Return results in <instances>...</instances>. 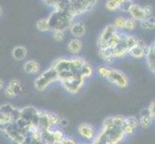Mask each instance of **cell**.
Listing matches in <instances>:
<instances>
[{"label": "cell", "instance_id": "6da1fadb", "mask_svg": "<svg viewBox=\"0 0 155 144\" xmlns=\"http://www.w3.org/2000/svg\"><path fill=\"white\" fill-rule=\"evenodd\" d=\"M46 5L55 11L67 13L73 18L92 10L97 0H42Z\"/></svg>", "mask_w": 155, "mask_h": 144}, {"label": "cell", "instance_id": "7a4b0ae2", "mask_svg": "<svg viewBox=\"0 0 155 144\" xmlns=\"http://www.w3.org/2000/svg\"><path fill=\"white\" fill-rule=\"evenodd\" d=\"M46 19L48 21L50 30L64 32L66 29L71 27L73 18L68 14L67 13L54 10V12H52L51 14Z\"/></svg>", "mask_w": 155, "mask_h": 144}, {"label": "cell", "instance_id": "3957f363", "mask_svg": "<svg viewBox=\"0 0 155 144\" xmlns=\"http://www.w3.org/2000/svg\"><path fill=\"white\" fill-rule=\"evenodd\" d=\"M20 118V110L11 105L0 107V130H5L8 126L15 123Z\"/></svg>", "mask_w": 155, "mask_h": 144}, {"label": "cell", "instance_id": "277c9868", "mask_svg": "<svg viewBox=\"0 0 155 144\" xmlns=\"http://www.w3.org/2000/svg\"><path fill=\"white\" fill-rule=\"evenodd\" d=\"M56 81H58V73L54 67H50L37 77L35 80V88L39 91H44Z\"/></svg>", "mask_w": 155, "mask_h": 144}, {"label": "cell", "instance_id": "5b68a950", "mask_svg": "<svg viewBox=\"0 0 155 144\" xmlns=\"http://www.w3.org/2000/svg\"><path fill=\"white\" fill-rule=\"evenodd\" d=\"M84 81H85V78H83L77 72L74 74L71 78L65 80V81H62L61 84H62V87L65 88L68 92L75 94V93H78L80 88L84 86Z\"/></svg>", "mask_w": 155, "mask_h": 144}, {"label": "cell", "instance_id": "8992f818", "mask_svg": "<svg viewBox=\"0 0 155 144\" xmlns=\"http://www.w3.org/2000/svg\"><path fill=\"white\" fill-rule=\"evenodd\" d=\"M107 80H108L111 84H113L116 87L120 88H125L128 87V85H129V80H128L125 74L122 71L117 70V69H114V68L111 69V72L109 74L108 78H107Z\"/></svg>", "mask_w": 155, "mask_h": 144}, {"label": "cell", "instance_id": "52a82bcc", "mask_svg": "<svg viewBox=\"0 0 155 144\" xmlns=\"http://www.w3.org/2000/svg\"><path fill=\"white\" fill-rule=\"evenodd\" d=\"M147 45H146V42L142 40H137V43L135 46H133L131 49L128 51V54L135 59H142L146 56L147 51Z\"/></svg>", "mask_w": 155, "mask_h": 144}, {"label": "cell", "instance_id": "ba28073f", "mask_svg": "<svg viewBox=\"0 0 155 144\" xmlns=\"http://www.w3.org/2000/svg\"><path fill=\"white\" fill-rule=\"evenodd\" d=\"M117 32V29L114 26V24H109L103 29V31L101 32V34L99 35V38L97 40V45L99 48H102L103 45L105 44V42L108 40L112 36H113Z\"/></svg>", "mask_w": 155, "mask_h": 144}, {"label": "cell", "instance_id": "9c48e42d", "mask_svg": "<svg viewBox=\"0 0 155 144\" xmlns=\"http://www.w3.org/2000/svg\"><path fill=\"white\" fill-rule=\"evenodd\" d=\"M78 133L83 138L87 140H93L95 136V131L94 127L87 123H83L78 127Z\"/></svg>", "mask_w": 155, "mask_h": 144}, {"label": "cell", "instance_id": "30bf717a", "mask_svg": "<svg viewBox=\"0 0 155 144\" xmlns=\"http://www.w3.org/2000/svg\"><path fill=\"white\" fill-rule=\"evenodd\" d=\"M128 13L130 14L131 18L134 19L135 21H141L146 18V15L143 14V8L141 6H139L137 4H131V6L128 10Z\"/></svg>", "mask_w": 155, "mask_h": 144}, {"label": "cell", "instance_id": "8fae6325", "mask_svg": "<svg viewBox=\"0 0 155 144\" xmlns=\"http://www.w3.org/2000/svg\"><path fill=\"white\" fill-rule=\"evenodd\" d=\"M21 90H22V88L20 87L19 81H18V80H12L9 84L8 88L5 90V94L9 96V97H14V96L20 94Z\"/></svg>", "mask_w": 155, "mask_h": 144}, {"label": "cell", "instance_id": "7c38bea8", "mask_svg": "<svg viewBox=\"0 0 155 144\" xmlns=\"http://www.w3.org/2000/svg\"><path fill=\"white\" fill-rule=\"evenodd\" d=\"M146 56H147V66L154 73L155 72V44H154V42H152L150 45H148Z\"/></svg>", "mask_w": 155, "mask_h": 144}, {"label": "cell", "instance_id": "4fadbf2b", "mask_svg": "<svg viewBox=\"0 0 155 144\" xmlns=\"http://www.w3.org/2000/svg\"><path fill=\"white\" fill-rule=\"evenodd\" d=\"M139 120V124H140L143 128H149L152 124V121H153V118L150 116L149 114V111L147 109H143L140 113V119Z\"/></svg>", "mask_w": 155, "mask_h": 144}, {"label": "cell", "instance_id": "5bb4252c", "mask_svg": "<svg viewBox=\"0 0 155 144\" xmlns=\"http://www.w3.org/2000/svg\"><path fill=\"white\" fill-rule=\"evenodd\" d=\"M69 29H71V33L77 38H80V37H82L85 35V33H86V28H85V25L83 22H75L71 25V27H69Z\"/></svg>", "mask_w": 155, "mask_h": 144}, {"label": "cell", "instance_id": "9a60e30c", "mask_svg": "<svg viewBox=\"0 0 155 144\" xmlns=\"http://www.w3.org/2000/svg\"><path fill=\"white\" fill-rule=\"evenodd\" d=\"M122 38V34L119 33V32H116V33L111 37V38L105 42V44L103 45L102 48H108V49H113V48L119 43ZM102 48H99V49H102Z\"/></svg>", "mask_w": 155, "mask_h": 144}, {"label": "cell", "instance_id": "2e32d148", "mask_svg": "<svg viewBox=\"0 0 155 144\" xmlns=\"http://www.w3.org/2000/svg\"><path fill=\"white\" fill-rule=\"evenodd\" d=\"M23 70L27 74H37L40 72V65L35 61H28L24 63Z\"/></svg>", "mask_w": 155, "mask_h": 144}, {"label": "cell", "instance_id": "e0dca14e", "mask_svg": "<svg viewBox=\"0 0 155 144\" xmlns=\"http://www.w3.org/2000/svg\"><path fill=\"white\" fill-rule=\"evenodd\" d=\"M68 51L71 53V54L74 55H77L78 53H80L82 49V42L80 40L78 39H73L71 41L68 42Z\"/></svg>", "mask_w": 155, "mask_h": 144}, {"label": "cell", "instance_id": "ac0fdd59", "mask_svg": "<svg viewBox=\"0 0 155 144\" xmlns=\"http://www.w3.org/2000/svg\"><path fill=\"white\" fill-rule=\"evenodd\" d=\"M26 55H27V50H26V48L24 46H17L12 51V56L17 61L24 60Z\"/></svg>", "mask_w": 155, "mask_h": 144}, {"label": "cell", "instance_id": "d6986e66", "mask_svg": "<svg viewBox=\"0 0 155 144\" xmlns=\"http://www.w3.org/2000/svg\"><path fill=\"white\" fill-rule=\"evenodd\" d=\"M78 73L81 75L83 78L86 77H90L93 75V66H91V63L89 62H85V65L80 68V70L78 71Z\"/></svg>", "mask_w": 155, "mask_h": 144}, {"label": "cell", "instance_id": "ffe728a7", "mask_svg": "<svg viewBox=\"0 0 155 144\" xmlns=\"http://www.w3.org/2000/svg\"><path fill=\"white\" fill-rule=\"evenodd\" d=\"M30 140L33 144L41 143L42 142V132L38 129L30 133Z\"/></svg>", "mask_w": 155, "mask_h": 144}, {"label": "cell", "instance_id": "44dd1931", "mask_svg": "<svg viewBox=\"0 0 155 144\" xmlns=\"http://www.w3.org/2000/svg\"><path fill=\"white\" fill-rule=\"evenodd\" d=\"M135 129H136V127L133 126L132 124H130L129 122L126 121V120H124V124L120 126V130H121V132L124 133L125 136L132 135L133 133L135 132Z\"/></svg>", "mask_w": 155, "mask_h": 144}, {"label": "cell", "instance_id": "7402d4cb", "mask_svg": "<svg viewBox=\"0 0 155 144\" xmlns=\"http://www.w3.org/2000/svg\"><path fill=\"white\" fill-rule=\"evenodd\" d=\"M141 27L145 30H153L155 27L154 18L149 17V18H146L143 20H142L141 21Z\"/></svg>", "mask_w": 155, "mask_h": 144}, {"label": "cell", "instance_id": "603a6c76", "mask_svg": "<svg viewBox=\"0 0 155 144\" xmlns=\"http://www.w3.org/2000/svg\"><path fill=\"white\" fill-rule=\"evenodd\" d=\"M85 62H86V61H85L83 58H72L71 59L72 67L76 72L80 70V68L85 65Z\"/></svg>", "mask_w": 155, "mask_h": 144}, {"label": "cell", "instance_id": "cb8c5ba5", "mask_svg": "<svg viewBox=\"0 0 155 144\" xmlns=\"http://www.w3.org/2000/svg\"><path fill=\"white\" fill-rule=\"evenodd\" d=\"M47 116H48V122L50 127L52 126H57L60 124L61 121V117L56 114H52V113H47Z\"/></svg>", "mask_w": 155, "mask_h": 144}, {"label": "cell", "instance_id": "d4e9b609", "mask_svg": "<svg viewBox=\"0 0 155 144\" xmlns=\"http://www.w3.org/2000/svg\"><path fill=\"white\" fill-rule=\"evenodd\" d=\"M37 29L41 32H46L49 31V25H48V21L46 18H41L40 19L38 22H37Z\"/></svg>", "mask_w": 155, "mask_h": 144}, {"label": "cell", "instance_id": "484cf974", "mask_svg": "<svg viewBox=\"0 0 155 144\" xmlns=\"http://www.w3.org/2000/svg\"><path fill=\"white\" fill-rule=\"evenodd\" d=\"M111 67H108L106 66H100L97 67V74L101 78H105L107 79L109 76V74L111 72Z\"/></svg>", "mask_w": 155, "mask_h": 144}, {"label": "cell", "instance_id": "4316f807", "mask_svg": "<svg viewBox=\"0 0 155 144\" xmlns=\"http://www.w3.org/2000/svg\"><path fill=\"white\" fill-rule=\"evenodd\" d=\"M51 135L55 143H60V141L63 139V137L65 136L63 132L60 130H51Z\"/></svg>", "mask_w": 155, "mask_h": 144}, {"label": "cell", "instance_id": "83f0119b", "mask_svg": "<svg viewBox=\"0 0 155 144\" xmlns=\"http://www.w3.org/2000/svg\"><path fill=\"white\" fill-rule=\"evenodd\" d=\"M125 20H126V18H124V17L117 18L115 19V22H114V26L116 27V29H122V28H124Z\"/></svg>", "mask_w": 155, "mask_h": 144}, {"label": "cell", "instance_id": "f1b7e54d", "mask_svg": "<svg viewBox=\"0 0 155 144\" xmlns=\"http://www.w3.org/2000/svg\"><path fill=\"white\" fill-rule=\"evenodd\" d=\"M137 38H135L134 36H126V39H125V42H126V45L128 47V49H131L133 46H135L137 43Z\"/></svg>", "mask_w": 155, "mask_h": 144}, {"label": "cell", "instance_id": "f546056e", "mask_svg": "<svg viewBox=\"0 0 155 144\" xmlns=\"http://www.w3.org/2000/svg\"><path fill=\"white\" fill-rule=\"evenodd\" d=\"M125 120V117L122 115H116L113 117V124L115 127L120 128V126L124 124V122Z\"/></svg>", "mask_w": 155, "mask_h": 144}, {"label": "cell", "instance_id": "4dcf8cb0", "mask_svg": "<svg viewBox=\"0 0 155 144\" xmlns=\"http://www.w3.org/2000/svg\"><path fill=\"white\" fill-rule=\"evenodd\" d=\"M136 21L134 19H132V18H126L125 20V25H124V28L127 29V30H134L136 28Z\"/></svg>", "mask_w": 155, "mask_h": 144}, {"label": "cell", "instance_id": "1f68e13d", "mask_svg": "<svg viewBox=\"0 0 155 144\" xmlns=\"http://www.w3.org/2000/svg\"><path fill=\"white\" fill-rule=\"evenodd\" d=\"M106 8L109 11H116L120 8V6L114 1V0H108V1L106 2Z\"/></svg>", "mask_w": 155, "mask_h": 144}, {"label": "cell", "instance_id": "d6a6232c", "mask_svg": "<svg viewBox=\"0 0 155 144\" xmlns=\"http://www.w3.org/2000/svg\"><path fill=\"white\" fill-rule=\"evenodd\" d=\"M53 38L57 41H62L65 39V34L63 31H53Z\"/></svg>", "mask_w": 155, "mask_h": 144}, {"label": "cell", "instance_id": "836d02e7", "mask_svg": "<svg viewBox=\"0 0 155 144\" xmlns=\"http://www.w3.org/2000/svg\"><path fill=\"white\" fill-rule=\"evenodd\" d=\"M143 14L146 15V18H149V17H151V14L153 13V8L150 5H146V6L143 8Z\"/></svg>", "mask_w": 155, "mask_h": 144}, {"label": "cell", "instance_id": "e575fe53", "mask_svg": "<svg viewBox=\"0 0 155 144\" xmlns=\"http://www.w3.org/2000/svg\"><path fill=\"white\" fill-rule=\"evenodd\" d=\"M113 126H114V124H113V117H107V118L103 122L102 128H104V129H108V128H111V127H113Z\"/></svg>", "mask_w": 155, "mask_h": 144}, {"label": "cell", "instance_id": "d590c367", "mask_svg": "<svg viewBox=\"0 0 155 144\" xmlns=\"http://www.w3.org/2000/svg\"><path fill=\"white\" fill-rule=\"evenodd\" d=\"M60 144H78V143L74 139H72V138H71V137L64 136L63 139L60 141Z\"/></svg>", "mask_w": 155, "mask_h": 144}, {"label": "cell", "instance_id": "8d00e7d4", "mask_svg": "<svg viewBox=\"0 0 155 144\" xmlns=\"http://www.w3.org/2000/svg\"><path fill=\"white\" fill-rule=\"evenodd\" d=\"M147 110L149 111V114H150V116L154 119V117H155V102H154V101H152V102L149 104V107L147 108Z\"/></svg>", "mask_w": 155, "mask_h": 144}, {"label": "cell", "instance_id": "74e56055", "mask_svg": "<svg viewBox=\"0 0 155 144\" xmlns=\"http://www.w3.org/2000/svg\"><path fill=\"white\" fill-rule=\"evenodd\" d=\"M131 4H132V2H124L120 6L119 9L121 10V11H124V12H128V10H129Z\"/></svg>", "mask_w": 155, "mask_h": 144}, {"label": "cell", "instance_id": "f35d334b", "mask_svg": "<svg viewBox=\"0 0 155 144\" xmlns=\"http://www.w3.org/2000/svg\"><path fill=\"white\" fill-rule=\"evenodd\" d=\"M68 124V120H66V119H61L60 124H59V125H61V126H63V127H66Z\"/></svg>", "mask_w": 155, "mask_h": 144}, {"label": "cell", "instance_id": "ab89813d", "mask_svg": "<svg viewBox=\"0 0 155 144\" xmlns=\"http://www.w3.org/2000/svg\"><path fill=\"white\" fill-rule=\"evenodd\" d=\"M114 1H115L117 5H119V6H120V5H121L122 3H124V0H114Z\"/></svg>", "mask_w": 155, "mask_h": 144}, {"label": "cell", "instance_id": "60d3db41", "mask_svg": "<svg viewBox=\"0 0 155 144\" xmlns=\"http://www.w3.org/2000/svg\"><path fill=\"white\" fill-rule=\"evenodd\" d=\"M3 88H4V82L2 81L1 79H0V90H1Z\"/></svg>", "mask_w": 155, "mask_h": 144}, {"label": "cell", "instance_id": "b9f144b4", "mask_svg": "<svg viewBox=\"0 0 155 144\" xmlns=\"http://www.w3.org/2000/svg\"><path fill=\"white\" fill-rule=\"evenodd\" d=\"M2 14H3V9H2L1 6H0V18L2 17Z\"/></svg>", "mask_w": 155, "mask_h": 144}, {"label": "cell", "instance_id": "7bdbcfd3", "mask_svg": "<svg viewBox=\"0 0 155 144\" xmlns=\"http://www.w3.org/2000/svg\"><path fill=\"white\" fill-rule=\"evenodd\" d=\"M124 2H132V0H124Z\"/></svg>", "mask_w": 155, "mask_h": 144}, {"label": "cell", "instance_id": "ee69618b", "mask_svg": "<svg viewBox=\"0 0 155 144\" xmlns=\"http://www.w3.org/2000/svg\"><path fill=\"white\" fill-rule=\"evenodd\" d=\"M40 144H46V143H45V142H41V143H40Z\"/></svg>", "mask_w": 155, "mask_h": 144}, {"label": "cell", "instance_id": "f6af8a7d", "mask_svg": "<svg viewBox=\"0 0 155 144\" xmlns=\"http://www.w3.org/2000/svg\"><path fill=\"white\" fill-rule=\"evenodd\" d=\"M55 144H60V143H55Z\"/></svg>", "mask_w": 155, "mask_h": 144}]
</instances>
